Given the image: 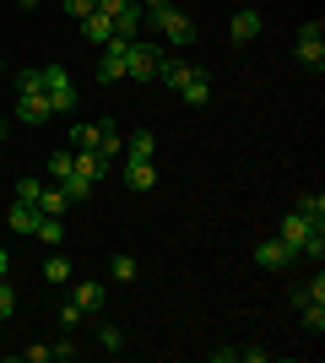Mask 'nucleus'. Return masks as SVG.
Instances as JSON below:
<instances>
[{"instance_id": "b1692460", "label": "nucleus", "mask_w": 325, "mask_h": 363, "mask_svg": "<svg viewBox=\"0 0 325 363\" xmlns=\"http://www.w3.org/2000/svg\"><path fill=\"white\" fill-rule=\"evenodd\" d=\"M108 277H114V282H130V277H136V255H114L108 260Z\"/></svg>"}, {"instance_id": "5701e85b", "label": "nucleus", "mask_w": 325, "mask_h": 363, "mask_svg": "<svg viewBox=\"0 0 325 363\" xmlns=\"http://www.w3.org/2000/svg\"><path fill=\"white\" fill-rule=\"evenodd\" d=\"M98 347L103 352H125V331L120 325H98Z\"/></svg>"}, {"instance_id": "7c9ffc66", "label": "nucleus", "mask_w": 325, "mask_h": 363, "mask_svg": "<svg viewBox=\"0 0 325 363\" xmlns=\"http://www.w3.org/2000/svg\"><path fill=\"white\" fill-rule=\"evenodd\" d=\"M16 315V293H11V282H0V320H11Z\"/></svg>"}, {"instance_id": "a878e982", "label": "nucleus", "mask_w": 325, "mask_h": 363, "mask_svg": "<svg viewBox=\"0 0 325 363\" xmlns=\"http://www.w3.org/2000/svg\"><path fill=\"white\" fill-rule=\"evenodd\" d=\"M298 212L309 217V223H325V196H320V190H314V196H304V201H298Z\"/></svg>"}, {"instance_id": "473e14b6", "label": "nucleus", "mask_w": 325, "mask_h": 363, "mask_svg": "<svg viewBox=\"0 0 325 363\" xmlns=\"http://www.w3.org/2000/svg\"><path fill=\"white\" fill-rule=\"evenodd\" d=\"M125 6H130V0H98V11H103V16H120Z\"/></svg>"}, {"instance_id": "c756f323", "label": "nucleus", "mask_w": 325, "mask_h": 363, "mask_svg": "<svg viewBox=\"0 0 325 363\" xmlns=\"http://www.w3.org/2000/svg\"><path fill=\"white\" fill-rule=\"evenodd\" d=\"M38 190H44L38 179H16V201H28V206H38Z\"/></svg>"}, {"instance_id": "cd10ccee", "label": "nucleus", "mask_w": 325, "mask_h": 363, "mask_svg": "<svg viewBox=\"0 0 325 363\" xmlns=\"http://www.w3.org/2000/svg\"><path fill=\"white\" fill-rule=\"evenodd\" d=\"M49 174H55V184L71 174V147H55V157H49Z\"/></svg>"}, {"instance_id": "2f4dec72", "label": "nucleus", "mask_w": 325, "mask_h": 363, "mask_svg": "<svg viewBox=\"0 0 325 363\" xmlns=\"http://www.w3.org/2000/svg\"><path fill=\"white\" fill-rule=\"evenodd\" d=\"M22 358H28V363H49V347H44V342H33V347H22Z\"/></svg>"}, {"instance_id": "f03ea898", "label": "nucleus", "mask_w": 325, "mask_h": 363, "mask_svg": "<svg viewBox=\"0 0 325 363\" xmlns=\"http://www.w3.org/2000/svg\"><path fill=\"white\" fill-rule=\"evenodd\" d=\"M38 76H44V98L55 114H71L76 108V87H71V71L65 65H38Z\"/></svg>"}, {"instance_id": "f704fd0d", "label": "nucleus", "mask_w": 325, "mask_h": 363, "mask_svg": "<svg viewBox=\"0 0 325 363\" xmlns=\"http://www.w3.org/2000/svg\"><path fill=\"white\" fill-rule=\"evenodd\" d=\"M6 136H11V125H6V120H0V141H6Z\"/></svg>"}, {"instance_id": "a211bd4d", "label": "nucleus", "mask_w": 325, "mask_h": 363, "mask_svg": "<svg viewBox=\"0 0 325 363\" xmlns=\"http://www.w3.org/2000/svg\"><path fill=\"white\" fill-rule=\"evenodd\" d=\"M38 217H44V212H38V206H28V201H16L11 212H6V223H11L16 233H33V228H38Z\"/></svg>"}, {"instance_id": "f8f14e48", "label": "nucleus", "mask_w": 325, "mask_h": 363, "mask_svg": "<svg viewBox=\"0 0 325 363\" xmlns=\"http://www.w3.org/2000/svg\"><path fill=\"white\" fill-rule=\"evenodd\" d=\"M141 22H147V11H141L136 0H130V6H125V11L114 16V38H130V44H136V33H141Z\"/></svg>"}, {"instance_id": "4be33fe9", "label": "nucleus", "mask_w": 325, "mask_h": 363, "mask_svg": "<svg viewBox=\"0 0 325 363\" xmlns=\"http://www.w3.org/2000/svg\"><path fill=\"white\" fill-rule=\"evenodd\" d=\"M44 282H55V288H60V282H71V260H65L60 250H49V260H44Z\"/></svg>"}, {"instance_id": "20e7f679", "label": "nucleus", "mask_w": 325, "mask_h": 363, "mask_svg": "<svg viewBox=\"0 0 325 363\" xmlns=\"http://www.w3.org/2000/svg\"><path fill=\"white\" fill-rule=\"evenodd\" d=\"M173 87H179V98H185L190 108H206V104H212V76H206V71H195V65H185Z\"/></svg>"}, {"instance_id": "6e6552de", "label": "nucleus", "mask_w": 325, "mask_h": 363, "mask_svg": "<svg viewBox=\"0 0 325 363\" xmlns=\"http://www.w3.org/2000/svg\"><path fill=\"white\" fill-rule=\"evenodd\" d=\"M125 49L130 38H108L103 55H98V82H125Z\"/></svg>"}, {"instance_id": "393cba45", "label": "nucleus", "mask_w": 325, "mask_h": 363, "mask_svg": "<svg viewBox=\"0 0 325 363\" xmlns=\"http://www.w3.org/2000/svg\"><path fill=\"white\" fill-rule=\"evenodd\" d=\"M179 71H185V60H173V55H157V82H179Z\"/></svg>"}, {"instance_id": "72a5a7b5", "label": "nucleus", "mask_w": 325, "mask_h": 363, "mask_svg": "<svg viewBox=\"0 0 325 363\" xmlns=\"http://www.w3.org/2000/svg\"><path fill=\"white\" fill-rule=\"evenodd\" d=\"M6 272H11V255H6V250H0V282H6Z\"/></svg>"}, {"instance_id": "412c9836", "label": "nucleus", "mask_w": 325, "mask_h": 363, "mask_svg": "<svg viewBox=\"0 0 325 363\" xmlns=\"http://www.w3.org/2000/svg\"><path fill=\"white\" fill-rule=\"evenodd\" d=\"M60 190H65V196H71V206H81V201L93 196V179H81L76 168H71V174H65V179H60Z\"/></svg>"}, {"instance_id": "0eeeda50", "label": "nucleus", "mask_w": 325, "mask_h": 363, "mask_svg": "<svg viewBox=\"0 0 325 363\" xmlns=\"http://www.w3.org/2000/svg\"><path fill=\"white\" fill-rule=\"evenodd\" d=\"M314 228H320V223H309L304 212H287V217H282V228H277V239L287 244L293 255H304V244H309V233H314Z\"/></svg>"}, {"instance_id": "6ab92c4d", "label": "nucleus", "mask_w": 325, "mask_h": 363, "mask_svg": "<svg viewBox=\"0 0 325 363\" xmlns=\"http://www.w3.org/2000/svg\"><path fill=\"white\" fill-rule=\"evenodd\" d=\"M81 309V315H98V309H103V288H98V282H76V298H71Z\"/></svg>"}, {"instance_id": "39448f33", "label": "nucleus", "mask_w": 325, "mask_h": 363, "mask_svg": "<svg viewBox=\"0 0 325 363\" xmlns=\"http://www.w3.org/2000/svg\"><path fill=\"white\" fill-rule=\"evenodd\" d=\"M125 76L147 87V82L157 76V44H130V49H125Z\"/></svg>"}, {"instance_id": "9d476101", "label": "nucleus", "mask_w": 325, "mask_h": 363, "mask_svg": "<svg viewBox=\"0 0 325 363\" xmlns=\"http://www.w3.org/2000/svg\"><path fill=\"white\" fill-rule=\"evenodd\" d=\"M93 152H98V157H108V163H114V157L125 152L120 125H114V120H98V141H93Z\"/></svg>"}, {"instance_id": "423d86ee", "label": "nucleus", "mask_w": 325, "mask_h": 363, "mask_svg": "<svg viewBox=\"0 0 325 363\" xmlns=\"http://www.w3.org/2000/svg\"><path fill=\"white\" fill-rule=\"evenodd\" d=\"M16 120H22V125H49V120H55V108H49L44 87H28V92H16Z\"/></svg>"}, {"instance_id": "ddd939ff", "label": "nucleus", "mask_w": 325, "mask_h": 363, "mask_svg": "<svg viewBox=\"0 0 325 363\" xmlns=\"http://www.w3.org/2000/svg\"><path fill=\"white\" fill-rule=\"evenodd\" d=\"M81 33H87V44H98V49H103L108 38H114V16H103V11L81 16Z\"/></svg>"}, {"instance_id": "4468645a", "label": "nucleus", "mask_w": 325, "mask_h": 363, "mask_svg": "<svg viewBox=\"0 0 325 363\" xmlns=\"http://www.w3.org/2000/svg\"><path fill=\"white\" fill-rule=\"evenodd\" d=\"M71 168H76V174H81V179H103V174H108V157H98V152H71Z\"/></svg>"}, {"instance_id": "1a4fd4ad", "label": "nucleus", "mask_w": 325, "mask_h": 363, "mask_svg": "<svg viewBox=\"0 0 325 363\" xmlns=\"http://www.w3.org/2000/svg\"><path fill=\"white\" fill-rule=\"evenodd\" d=\"M293 260H298V255H293L282 239H261V244H255V266H266V272H287Z\"/></svg>"}, {"instance_id": "aec40b11", "label": "nucleus", "mask_w": 325, "mask_h": 363, "mask_svg": "<svg viewBox=\"0 0 325 363\" xmlns=\"http://www.w3.org/2000/svg\"><path fill=\"white\" fill-rule=\"evenodd\" d=\"M33 239H44L49 250H60V239H65V223H60V217H38V228H33Z\"/></svg>"}, {"instance_id": "c85d7f7f", "label": "nucleus", "mask_w": 325, "mask_h": 363, "mask_svg": "<svg viewBox=\"0 0 325 363\" xmlns=\"http://www.w3.org/2000/svg\"><path fill=\"white\" fill-rule=\"evenodd\" d=\"M60 6H65V16H76V22L98 11V0H60Z\"/></svg>"}, {"instance_id": "2eb2a0df", "label": "nucleus", "mask_w": 325, "mask_h": 363, "mask_svg": "<svg viewBox=\"0 0 325 363\" xmlns=\"http://www.w3.org/2000/svg\"><path fill=\"white\" fill-rule=\"evenodd\" d=\"M261 11H239L233 16V44H255V38H261Z\"/></svg>"}, {"instance_id": "bb28decb", "label": "nucleus", "mask_w": 325, "mask_h": 363, "mask_svg": "<svg viewBox=\"0 0 325 363\" xmlns=\"http://www.w3.org/2000/svg\"><path fill=\"white\" fill-rule=\"evenodd\" d=\"M304 325H309V331H325V303L320 298H304Z\"/></svg>"}, {"instance_id": "7ed1b4c3", "label": "nucleus", "mask_w": 325, "mask_h": 363, "mask_svg": "<svg viewBox=\"0 0 325 363\" xmlns=\"http://www.w3.org/2000/svg\"><path fill=\"white\" fill-rule=\"evenodd\" d=\"M293 55H298V65H309V71L325 65V28H320V22H304V28H298Z\"/></svg>"}, {"instance_id": "f3484780", "label": "nucleus", "mask_w": 325, "mask_h": 363, "mask_svg": "<svg viewBox=\"0 0 325 363\" xmlns=\"http://www.w3.org/2000/svg\"><path fill=\"white\" fill-rule=\"evenodd\" d=\"M65 206H71V196H65L60 184H44V190H38V212L44 217H60Z\"/></svg>"}, {"instance_id": "dca6fc26", "label": "nucleus", "mask_w": 325, "mask_h": 363, "mask_svg": "<svg viewBox=\"0 0 325 363\" xmlns=\"http://www.w3.org/2000/svg\"><path fill=\"white\" fill-rule=\"evenodd\" d=\"M125 184H130L136 196H147V190L157 184V168L152 163H125Z\"/></svg>"}, {"instance_id": "9b49d317", "label": "nucleus", "mask_w": 325, "mask_h": 363, "mask_svg": "<svg viewBox=\"0 0 325 363\" xmlns=\"http://www.w3.org/2000/svg\"><path fill=\"white\" fill-rule=\"evenodd\" d=\"M157 157V136L152 130H136V136L125 141V163H152Z\"/></svg>"}, {"instance_id": "c9c22d12", "label": "nucleus", "mask_w": 325, "mask_h": 363, "mask_svg": "<svg viewBox=\"0 0 325 363\" xmlns=\"http://www.w3.org/2000/svg\"><path fill=\"white\" fill-rule=\"evenodd\" d=\"M16 6H44V0H16Z\"/></svg>"}, {"instance_id": "f257e3e1", "label": "nucleus", "mask_w": 325, "mask_h": 363, "mask_svg": "<svg viewBox=\"0 0 325 363\" xmlns=\"http://www.w3.org/2000/svg\"><path fill=\"white\" fill-rule=\"evenodd\" d=\"M147 22H152L163 38H169L173 49H185V44H195V22H190L179 6H157V11H147Z\"/></svg>"}]
</instances>
